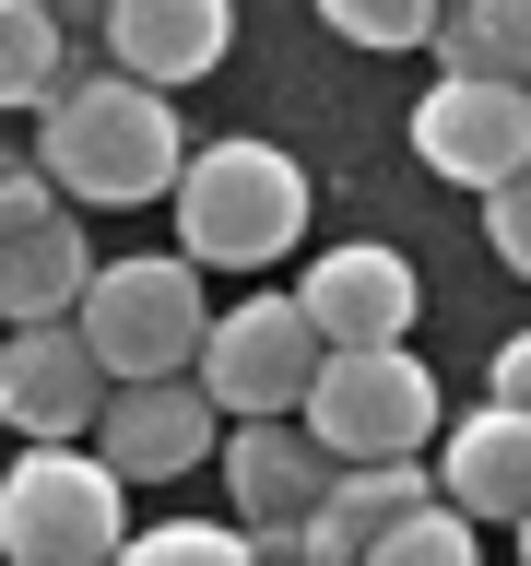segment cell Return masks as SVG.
<instances>
[{
  "label": "cell",
  "mask_w": 531,
  "mask_h": 566,
  "mask_svg": "<svg viewBox=\"0 0 531 566\" xmlns=\"http://www.w3.org/2000/svg\"><path fill=\"white\" fill-rule=\"evenodd\" d=\"M177 154H189L177 95H154V83H131V71H83V83H60V95L35 106V166H48V189L83 201V212L166 201Z\"/></svg>",
  "instance_id": "1"
},
{
  "label": "cell",
  "mask_w": 531,
  "mask_h": 566,
  "mask_svg": "<svg viewBox=\"0 0 531 566\" xmlns=\"http://www.w3.org/2000/svg\"><path fill=\"white\" fill-rule=\"evenodd\" d=\"M166 212H177V260L189 272H272L308 237V166L260 130H225L201 154H177Z\"/></svg>",
  "instance_id": "2"
},
{
  "label": "cell",
  "mask_w": 531,
  "mask_h": 566,
  "mask_svg": "<svg viewBox=\"0 0 531 566\" xmlns=\"http://www.w3.org/2000/svg\"><path fill=\"white\" fill-rule=\"evenodd\" d=\"M131 531V484L83 437H48L0 472V566H106Z\"/></svg>",
  "instance_id": "3"
},
{
  "label": "cell",
  "mask_w": 531,
  "mask_h": 566,
  "mask_svg": "<svg viewBox=\"0 0 531 566\" xmlns=\"http://www.w3.org/2000/svg\"><path fill=\"white\" fill-rule=\"evenodd\" d=\"M201 318H212L201 272H189L177 248H154V260H95V283H83L71 331H83V354H95L106 389H118V378H189Z\"/></svg>",
  "instance_id": "4"
},
{
  "label": "cell",
  "mask_w": 531,
  "mask_h": 566,
  "mask_svg": "<svg viewBox=\"0 0 531 566\" xmlns=\"http://www.w3.org/2000/svg\"><path fill=\"white\" fill-rule=\"evenodd\" d=\"M295 424H308L319 460H414L425 437L449 424V401H437L414 343H366V354H319Z\"/></svg>",
  "instance_id": "5"
},
{
  "label": "cell",
  "mask_w": 531,
  "mask_h": 566,
  "mask_svg": "<svg viewBox=\"0 0 531 566\" xmlns=\"http://www.w3.org/2000/svg\"><path fill=\"white\" fill-rule=\"evenodd\" d=\"M189 378L212 389V413L225 424H260V413H295L319 378V343L295 295H237L225 318H201V354H189Z\"/></svg>",
  "instance_id": "6"
},
{
  "label": "cell",
  "mask_w": 531,
  "mask_h": 566,
  "mask_svg": "<svg viewBox=\"0 0 531 566\" xmlns=\"http://www.w3.org/2000/svg\"><path fill=\"white\" fill-rule=\"evenodd\" d=\"M425 307V272L402 260V248L378 237H343V248H319L308 283H295V318H308V343L319 354H366V343H402Z\"/></svg>",
  "instance_id": "7"
},
{
  "label": "cell",
  "mask_w": 531,
  "mask_h": 566,
  "mask_svg": "<svg viewBox=\"0 0 531 566\" xmlns=\"http://www.w3.org/2000/svg\"><path fill=\"white\" fill-rule=\"evenodd\" d=\"M212 389L201 378H118L95 413V460L118 484H177V472H201L212 460Z\"/></svg>",
  "instance_id": "8"
},
{
  "label": "cell",
  "mask_w": 531,
  "mask_h": 566,
  "mask_svg": "<svg viewBox=\"0 0 531 566\" xmlns=\"http://www.w3.org/2000/svg\"><path fill=\"white\" fill-rule=\"evenodd\" d=\"M414 154L460 189H496V177L531 166V95L520 83H472V71H437V95H414Z\"/></svg>",
  "instance_id": "9"
},
{
  "label": "cell",
  "mask_w": 531,
  "mask_h": 566,
  "mask_svg": "<svg viewBox=\"0 0 531 566\" xmlns=\"http://www.w3.org/2000/svg\"><path fill=\"white\" fill-rule=\"evenodd\" d=\"M106 413V366L83 354L71 318H35V331H0V424L48 449V437H95Z\"/></svg>",
  "instance_id": "10"
},
{
  "label": "cell",
  "mask_w": 531,
  "mask_h": 566,
  "mask_svg": "<svg viewBox=\"0 0 531 566\" xmlns=\"http://www.w3.org/2000/svg\"><path fill=\"white\" fill-rule=\"evenodd\" d=\"M95 24H106V71L177 95V83H201L237 48V0H106Z\"/></svg>",
  "instance_id": "11"
},
{
  "label": "cell",
  "mask_w": 531,
  "mask_h": 566,
  "mask_svg": "<svg viewBox=\"0 0 531 566\" xmlns=\"http://www.w3.org/2000/svg\"><path fill=\"white\" fill-rule=\"evenodd\" d=\"M437 507H460V520H520L531 507V413H508V401H485V413L437 424Z\"/></svg>",
  "instance_id": "12"
},
{
  "label": "cell",
  "mask_w": 531,
  "mask_h": 566,
  "mask_svg": "<svg viewBox=\"0 0 531 566\" xmlns=\"http://www.w3.org/2000/svg\"><path fill=\"white\" fill-rule=\"evenodd\" d=\"M319 484H331V460L308 449V424H295V413L225 424V495H237V531H248V543L283 531V520H308Z\"/></svg>",
  "instance_id": "13"
},
{
  "label": "cell",
  "mask_w": 531,
  "mask_h": 566,
  "mask_svg": "<svg viewBox=\"0 0 531 566\" xmlns=\"http://www.w3.org/2000/svg\"><path fill=\"white\" fill-rule=\"evenodd\" d=\"M83 283H95V248L71 212L24 224V237H0V331H35V318H71L83 307Z\"/></svg>",
  "instance_id": "14"
},
{
  "label": "cell",
  "mask_w": 531,
  "mask_h": 566,
  "mask_svg": "<svg viewBox=\"0 0 531 566\" xmlns=\"http://www.w3.org/2000/svg\"><path fill=\"white\" fill-rule=\"evenodd\" d=\"M425 48L472 83H531V0H449Z\"/></svg>",
  "instance_id": "15"
},
{
  "label": "cell",
  "mask_w": 531,
  "mask_h": 566,
  "mask_svg": "<svg viewBox=\"0 0 531 566\" xmlns=\"http://www.w3.org/2000/svg\"><path fill=\"white\" fill-rule=\"evenodd\" d=\"M71 71H60V24L35 0H0V106H48Z\"/></svg>",
  "instance_id": "16"
},
{
  "label": "cell",
  "mask_w": 531,
  "mask_h": 566,
  "mask_svg": "<svg viewBox=\"0 0 531 566\" xmlns=\"http://www.w3.org/2000/svg\"><path fill=\"white\" fill-rule=\"evenodd\" d=\"M354 566H485V531L460 520V507H437V495H425L414 520H389Z\"/></svg>",
  "instance_id": "17"
},
{
  "label": "cell",
  "mask_w": 531,
  "mask_h": 566,
  "mask_svg": "<svg viewBox=\"0 0 531 566\" xmlns=\"http://www.w3.org/2000/svg\"><path fill=\"white\" fill-rule=\"evenodd\" d=\"M106 566H260L248 531H212V520H154V531H118Z\"/></svg>",
  "instance_id": "18"
},
{
  "label": "cell",
  "mask_w": 531,
  "mask_h": 566,
  "mask_svg": "<svg viewBox=\"0 0 531 566\" xmlns=\"http://www.w3.org/2000/svg\"><path fill=\"white\" fill-rule=\"evenodd\" d=\"M449 0H319V24L343 35V48H425Z\"/></svg>",
  "instance_id": "19"
},
{
  "label": "cell",
  "mask_w": 531,
  "mask_h": 566,
  "mask_svg": "<svg viewBox=\"0 0 531 566\" xmlns=\"http://www.w3.org/2000/svg\"><path fill=\"white\" fill-rule=\"evenodd\" d=\"M485 248H496V272H520V283H531V166L485 189Z\"/></svg>",
  "instance_id": "20"
},
{
  "label": "cell",
  "mask_w": 531,
  "mask_h": 566,
  "mask_svg": "<svg viewBox=\"0 0 531 566\" xmlns=\"http://www.w3.org/2000/svg\"><path fill=\"white\" fill-rule=\"evenodd\" d=\"M48 212H71L60 189H48V166H35V154H0V237H24V224H48Z\"/></svg>",
  "instance_id": "21"
},
{
  "label": "cell",
  "mask_w": 531,
  "mask_h": 566,
  "mask_svg": "<svg viewBox=\"0 0 531 566\" xmlns=\"http://www.w3.org/2000/svg\"><path fill=\"white\" fill-rule=\"evenodd\" d=\"M496 401H508V413H531V331H508V343H496Z\"/></svg>",
  "instance_id": "22"
},
{
  "label": "cell",
  "mask_w": 531,
  "mask_h": 566,
  "mask_svg": "<svg viewBox=\"0 0 531 566\" xmlns=\"http://www.w3.org/2000/svg\"><path fill=\"white\" fill-rule=\"evenodd\" d=\"M35 12H48V24H71V12H106V0H35Z\"/></svg>",
  "instance_id": "23"
},
{
  "label": "cell",
  "mask_w": 531,
  "mask_h": 566,
  "mask_svg": "<svg viewBox=\"0 0 531 566\" xmlns=\"http://www.w3.org/2000/svg\"><path fill=\"white\" fill-rule=\"evenodd\" d=\"M508 531H520V566H531V507H520V520H508Z\"/></svg>",
  "instance_id": "24"
},
{
  "label": "cell",
  "mask_w": 531,
  "mask_h": 566,
  "mask_svg": "<svg viewBox=\"0 0 531 566\" xmlns=\"http://www.w3.org/2000/svg\"><path fill=\"white\" fill-rule=\"evenodd\" d=\"M520 95H531V83H520Z\"/></svg>",
  "instance_id": "25"
}]
</instances>
